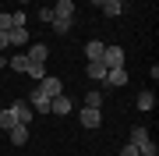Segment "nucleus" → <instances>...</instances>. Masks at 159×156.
Wrapping results in <instances>:
<instances>
[{
    "instance_id": "obj_1",
    "label": "nucleus",
    "mask_w": 159,
    "mask_h": 156,
    "mask_svg": "<svg viewBox=\"0 0 159 156\" xmlns=\"http://www.w3.org/2000/svg\"><path fill=\"white\" fill-rule=\"evenodd\" d=\"M78 121L85 124V128H99V124H102V110H99V106H81Z\"/></svg>"
},
{
    "instance_id": "obj_2",
    "label": "nucleus",
    "mask_w": 159,
    "mask_h": 156,
    "mask_svg": "<svg viewBox=\"0 0 159 156\" xmlns=\"http://www.w3.org/2000/svg\"><path fill=\"white\" fill-rule=\"evenodd\" d=\"M35 89H39V92L43 96H57V92H64V85H60V78H53V75H46V78H39V85H35Z\"/></svg>"
},
{
    "instance_id": "obj_3",
    "label": "nucleus",
    "mask_w": 159,
    "mask_h": 156,
    "mask_svg": "<svg viewBox=\"0 0 159 156\" xmlns=\"http://www.w3.org/2000/svg\"><path fill=\"white\" fill-rule=\"evenodd\" d=\"M25 57H29L32 64H46V57H50V46H46V43H29Z\"/></svg>"
},
{
    "instance_id": "obj_4",
    "label": "nucleus",
    "mask_w": 159,
    "mask_h": 156,
    "mask_svg": "<svg viewBox=\"0 0 159 156\" xmlns=\"http://www.w3.org/2000/svg\"><path fill=\"white\" fill-rule=\"evenodd\" d=\"M102 64L106 68H124V50L120 46H106L102 50Z\"/></svg>"
},
{
    "instance_id": "obj_5",
    "label": "nucleus",
    "mask_w": 159,
    "mask_h": 156,
    "mask_svg": "<svg viewBox=\"0 0 159 156\" xmlns=\"http://www.w3.org/2000/svg\"><path fill=\"white\" fill-rule=\"evenodd\" d=\"M29 106H32V114H50V96H43L39 89H32V96H29Z\"/></svg>"
},
{
    "instance_id": "obj_6",
    "label": "nucleus",
    "mask_w": 159,
    "mask_h": 156,
    "mask_svg": "<svg viewBox=\"0 0 159 156\" xmlns=\"http://www.w3.org/2000/svg\"><path fill=\"white\" fill-rule=\"evenodd\" d=\"M7 39H11V46H29V29L25 25H14V29H7Z\"/></svg>"
},
{
    "instance_id": "obj_7",
    "label": "nucleus",
    "mask_w": 159,
    "mask_h": 156,
    "mask_svg": "<svg viewBox=\"0 0 159 156\" xmlns=\"http://www.w3.org/2000/svg\"><path fill=\"white\" fill-rule=\"evenodd\" d=\"M53 18L71 21V18H74V0H57V4H53Z\"/></svg>"
},
{
    "instance_id": "obj_8",
    "label": "nucleus",
    "mask_w": 159,
    "mask_h": 156,
    "mask_svg": "<svg viewBox=\"0 0 159 156\" xmlns=\"http://www.w3.org/2000/svg\"><path fill=\"white\" fill-rule=\"evenodd\" d=\"M50 114H64V117H67V114H71V96L57 92V96L50 99Z\"/></svg>"
},
{
    "instance_id": "obj_9",
    "label": "nucleus",
    "mask_w": 159,
    "mask_h": 156,
    "mask_svg": "<svg viewBox=\"0 0 159 156\" xmlns=\"http://www.w3.org/2000/svg\"><path fill=\"white\" fill-rule=\"evenodd\" d=\"M102 85H127V71H124V68H106Z\"/></svg>"
},
{
    "instance_id": "obj_10",
    "label": "nucleus",
    "mask_w": 159,
    "mask_h": 156,
    "mask_svg": "<svg viewBox=\"0 0 159 156\" xmlns=\"http://www.w3.org/2000/svg\"><path fill=\"white\" fill-rule=\"evenodd\" d=\"M11 110H14L18 124H29V121H32V106H29V99H21V103H11Z\"/></svg>"
},
{
    "instance_id": "obj_11",
    "label": "nucleus",
    "mask_w": 159,
    "mask_h": 156,
    "mask_svg": "<svg viewBox=\"0 0 159 156\" xmlns=\"http://www.w3.org/2000/svg\"><path fill=\"white\" fill-rule=\"evenodd\" d=\"M14 124H18V117H14V110H11V106H0V131H11Z\"/></svg>"
},
{
    "instance_id": "obj_12",
    "label": "nucleus",
    "mask_w": 159,
    "mask_h": 156,
    "mask_svg": "<svg viewBox=\"0 0 159 156\" xmlns=\"http://www.w3.org/2000/svg\"><path fill=\"white\" fill-rule=\"evenodd\" d=\"M99 11L106 14V18H120V14H124V4H120V0H102Z\"/></svg>"
},
{
    "instance_id": "obj_13",
    "label": "nucleus",
    "mask_w": 159,
    "mask_h": 156,
    "mask_svg": "<svg viewBox=\"0 0 159 156\" xmlns=\"http://www.w3.org/2000/svg\"><path fill=\"white\" fill-rule=\"evenodd\" d=\"M85 75H89V78H96V82H102V78H106V64H102V60H89Z\"/></svg>"
},
{
    "instance_id": "obj_14",
    "label": "nucleus",
    "mask_w": 159,
    "mask_h": 156,
    "mask_svg": "<svg viewBox=\"0 0 159 156\" xmlns=\"http://www.w3.org/2000/svg\"><path fill=\"white\" fill-rule=\"evenodd\" d=\"M138 110H156V96H152V89H142V92H138Z\"/></svg>"
},
{
    "instance_id": "obj_15",
    "label": "nucleus",
    "mask_w": 159,
    "mask_h": 156,
    "mask_svg": "<svg viewBox=\"0 0 159 156\" xmlns=\"http://www.w3.org/2000/svg\"><path fill=\"white\" fill-rule=\"evenodd\" d=\"M102 50H106V43H99V39L85 43V57H89V60H102Z\"/></svg>"
},
{
    "instance_id": "obj_16",
    "label": "nucleus",
    "mask_w": 159,
    "mask_h": 156,
    "mask_svg": "<svg viewBox=\"0 0 159 156\" xmlns=\"http://www.w3.org/2000/svg\"><path fill=\"white\" fill-rule=\"evenodd\" d=\"M11 142L14 145H25V142H29V124H14L11 128Z\"/></svg>"
},
{
    "instance_id": "obj_17",
    "label": "nucleus",
    "mask_w": 159,
    "mask_h": 156,
    "mask_svg": "<svg viewBox=\"0 0 159 156\" xmlns=\"http://www.w3.org/2000/svg\"><path fill=\"white\" fill-rule=\"evenodd\" d=\"M29 64H32V60L25 57V53H14V57H11V68H14V71H29Z\"/></svg>"
},
{
    "instance_id": "obj_18",
    "label": "nucleus",
    "mask_w": 159,
    "mask_h": 156,
    "mask_svg": "<svg viewBox=\"0 0 159 156\" xmlns=\"http://www.w3.org/2000/svg\"><path fill=\"white\" fill-rule=\"evenodd\" d=\"M71 25H74V21H60V18H53V21H50V29L57 32V35H67V32H71Z\"/></svg>"
},
{
    "instance_id": "obj_19",
    "label": "nucleus",
    "mask_w": 159,
    "mask_h": 156,
    "mask_svg": "<svg viewBox=\"0 0 159 156\" xmlns=\"http://www.w3.org/2000/svg\"><path fill=\"white\" fill-rule=\"evenodd\" d=\"M25 75H29V78H46V64H29Z\"/></svg>"
},
{
    "instance_id": "obj_20",
    "label": "nucleus",
    "mask_w": 159,
    "mask_h": 156,
    "mask_svg": "<svg viewBox=\"0 0 159 156\" xmlns=\"http://www.w3.org/2000/svg\"><path fill=\"white\" fill-rule=\"evenodd\" d=\"M14 25H29V14H25V11H14L11 14V29H14Z\"/></svg>"
},
{
    "instance_id": "obj_21",
    "label": "nucleus",
    "mask_w": 159,
    "mask_h": 156,
    "mask_svg": "<svg viewBox=\"0 0 159 156\" xmlns=\"http://www.w3.org/2000/svg\"><path fill=\"white\" fill-rule=\"evenodd\" d=\"M85 106H102V96L96 92V89H92V92L85 96Z\"/></svg>"
},
{
    "instance_id": "obj_22",
    "label": "nucleus",
    "mask_w": 159,
    "mask_h": 156,
    "mask_svg": "<svg viewBox=\"0 0 159 156\" xmlns=\"http://www.w3.org/2000/svg\"><path fill=\"white\" fill-rule=\"evenodd\" d=\"M7 29H11V14L0 11V32H7Z\"/></svg>"
},
{
    "instance_id": "obj_23",
    "label": "nucleus",
    "mask_w": 159,
    "mask_h": 156,
    "mask_svg": "<svg viewBox=\"0 0 159 156\" xmlns=\"http://www.w3.org/2000/svg\"><path fill=\"white\" fill-rule=\"evenodd\" d=\"M39 21H53V7H43V11H39Z\"/></svg>"
},
{
    "instance_id": "obj_24",
    "label": "nucleus",
    "mask_w": 159,
    "mask_h": 156,
    "mask_svg": "<svg viewBox=\"0 0 159 156\" xmlns=\"http://www.w3.org/2000/svg\"><path fill=\"white\" fill-rule=\"evenodd\" d=\"M120 156H138V149H134L131 142H124V149H120Z\"/></svg>"
},
{
    "instance_id": "obj_25",
    "label": "nucleus",
    "mask_w": 159,
    "mask_h": 156,
    "mask_svg": "<svg viewBox=\"0 0 159 156\" xmlns=\"http://www.w3.org/2000/svg\"><path fill=\"white\" fill-rule=\"evenodd\" d=\"M4 50H11V39H7V32H0V53Z\"/></svg>"
},
{
    "instance_id": "obj_26",
    "label": "nucleus",
    "mask_w": 159,
    "mask_h": 156,
    "mask_svg": "<svg viewBox=\"0 0 159 156\" xmlns=\"http://www.w3.org/2000/svg\"><path fill=\"white\" fill-rule=\"evenodd\" d=\"M89 4H92V7H102V0H89Z\"/></svg>"
},
{
    "instance_id": "obj_27",
    "label": "nucleus",
    "mask_w": 159,
    "mask_h": 156,
    "mask_svg": "<svg viewBox=\"0 0 159 156\" xmlns=\"http://www.w3.org/2000/svg\"><path fill=\"white\" fill-rule=\"evenodd\" d=\"M4 64H7V57H4V53H0V68H4Z\"/></svg>"
},
{
    "instance_id": "obj_28",
    "label": "nucleus",
    "mask_w": 159,
    "mask_h": 156,
    "mask_svg": "<svg viewBox=\"0 0 159 156\" xmlns=\"http://www.w3.org/2000/svg\"><path fill=\"white\" fill-rule=\"evenodd\" d=\"M21 4H32V0H21Z\"/></svg>"
},
{
    "instance_id": "obj_29",
    "label": "nucleus",
    "mask_w": 159,
    "mask_h": 156,
    "mask_svg": "<svg viewBox=\"0 0 159 156\" xmlns=\"http://www.w3.org/2000/svg\"><path fill=\"white\" fill-rule=\"evenodd\" d=\"M120 4H127V0H120Z\"/></svg>"
},
{
    "instance_id": "obj_30",
    "label": "nucleus",
    "mask_w": 159,
    "mask_h": 156,
    "mask_svg": "<svg viewBox=\"0 0 159 156\" xmlns=\"http://www.w3.org/2000/svg\"><path fill=\"white\" fill-rule=\"evenodd\" d=\"M0 106H4V103H0Z\"/></svg>"
}]
</instances>
